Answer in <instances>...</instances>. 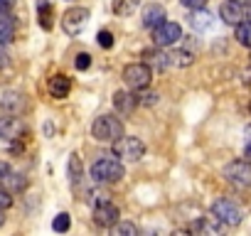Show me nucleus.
Returning <instances> with one entry per match:
<instances>
[{"label": "nucleus", "mask_w": 251, "mask_h": 236, "mask_svg": "<svg viewBox=\"0 0 251 236\" xmlns=\"http://www.w3.org/2000/svg\"><path fill=\"white\" fill-rule=\"evenodd\" d=\"M91 180L94 182H99V185H111V182H118V180H123V175H126V167H123V163L118 160V158H99L94 165H91Z\"/></svg>", "instance_id": "1"}, {"label": "nucleus", "mask_w": 251, "mask_h": 236, "mask_svg": "<svg viewBox=\"0 0 251 236\" xmlns=\"http://www.w3.org/2000/svg\"><path fill=\"white\" fill-rule=\"evenodd\" d=\"M113 148V158H118L121 163L126 160V163H138L143 155H146V143L141 141V138H136V136H121L118 141H113L111 143Z\"/></svg>", "instance_id": "2"}, {"label": "nucleus", "mask_w": 251, "mask_h": 236, "mask_svg": "<svg viewBox=\"0 0 251 236\" xmlns=\"http://www.w3.org/2000/svg\"><path fill=\"white\" fill-rule=\"evenodd\" d=\"M91 136L99 143H113L123 136V123L116 116H99L91 123Z\"/></svg>", "instance_id": "3"}, {"label": "nucleus", "mask_w": 251, "mask_h": 236, "mask_svg": "<svg viewBox=\"0 0 251 236\" xmlns=\"http://www.w3.org/2000/svg\"><path fill=\"white\" fill-rule=\"evenodd\" d=\"M121 79L126 81V86L133 89V91H143L151 86V79H153V69L146 64V62H133L128 67H123V74Z\"/></svg>", "instance_id": "4"}, {"label": "nucleus", "mask_w": 251, "mask_h": 236, "mask_svg": "<svg viewBox=\"0 0 251 236\" xmlns=\"http://www.w3.org/2000/svg\"><path fill=\"white\" fill-rule=\"evenodd\" d=\"M224 180L239 189L251 187V163L249 160H231L224 165Z\"/></svg>", "instance_id": "5"}, {"label": "nucleus", "mask_w": 251, "mask_h": 236, "mask_svg": "<svg viewBox=\"0 0 251 236\" xmlns=\"http://www.w3.org/2000/svg\"><path fill=\"white\" fill-rule=\"evenodd\" d=\"M151 32H153V45L155 47H173L182 40V27L177 23H170V20H163Z\"/></svg>", "instance_id": "6"}, {"label": "nucleus", "mask_w": 251, "mask_h": 236, "mask_svg": "<svg viewBox=\"0 0 251 236\" xmlns=\"http://www.w3.org/2000/svg\"><path fill=\"white\" fill-rule=\"evenodd\" d=\"M89 23V10L86 8H69L64 15H62V30L69 35V37H76Z\"/></svg>", "instance_id": "7"}, {"label": "nucleus", "mask_w": 251, "mask_h": 236, "mask_svg": "<svg viewBox=\"0 0 251 236\" xmlns=\"http://www.w3.org/2000/svg\"><path fill=\"white\" fill-rule=\"evenodd\" d=\"M212 216H217L224 226H236L241 221V209L231 202V199H217L212 204Z\"/></svg>", "instance_id": "8"}, {"label": "nucleus", "mask_w": 251, "mask_h": 236, "mask_svg": "<svg viewBox=\"0 0 251 236\" xmlns=\"http://www.w3.org/2000/svg\"><path fill=\"white\" fill-rule=\"evenodd\" d=\"M23 133H25V123H23V118H20V116L8 113V116L0 118V138H3V141L15 143Z\"/></svg>", "instance_id": "9"}, {"label": "nucleus", "mask_w": 251, "mask_h": 236, "mask_svg": "<svg viewBox=\"0 0 251 236\" xmlns=\"http://www.w3.org/2000/svg\"><path fill=\"white\" fill-rule=\"evenodd\" d=\"M118 219H121V212H118V207L111 199H103V202L94 204V221L99 226H113Z\"/></svg>", "instance_id": "10"}, {"label": "nucleus", "mask_w": 251, "mask_h": 236, "mask_svg": "<svg viewBox=\"0 0 251 236\" xmlns=\"http://www.w3.org/2000/svg\"><path fill=\"white\" fill-rule=\"evenodd\" d=\"M187 23H190V27L195 32H209L214 27V15L209 10H204V8H195V10H190Z\"/></svg>", "instance_id": "11"}, {"label": "nucleus", "mask_w": 251, "mask_h": 236, "mask_svg": "<svg viewBox=\"0 0 251 236\" xmlns=\"http://www.w3.org/2000/svg\"><path fill=\"white\" fill-rule=\"evenodd\" d=\"M113 106H116V111H118L121 116H131L141 103H138L136 91H133V94H128V91H116V94H113Z\"/></svg>", "instance_id": "12"}, {"label": "nucleus", "mask_w": 251, "mask_h": 236, "mask_svg": "<svg viewBox=\"0 0 251 236\" xmlns=\"http://www.w3.org/2000/svg\"><path fill=\"white\" fill-rule=\"evenodd\" d=\"M25 96L18 94V91H8L3 98H0V108H3L5 113H13V116H20L25 111Z\"/></svg>", "instance_id": "13"}, {"label": "nucleus", "mask_w": 251, "mask_h": 236, "mask_svg": "<svg viewBox=\"0 0 251 236\" xmlns=\"http://www.w3.org/2000/svg\"><path fill=\"white\" fill-rule=\"evenodd\" d=\"M47 91L52 98H67L69 91H72V81L64 76V74H54L50 81H47Z\"/></svg>", "instance_id": "14"}, {"label": "nucleus", "mask_w": 251, "mask_h": 236, "mask_svg": "<svg viewBox=\"0 0 251 236\" xmlns=\"http://www.w3.org/2000/svg\"><path fill=\"white\" fill-rule=\"evenodd\" d=\"M141 20H143V27L153 30L155 25H160V23L165 20V8H163V5H158V3H151V5H146V8H143Z\"/></svg>", "instance_id": "15"}, {"label": "nucleus", "mask_w": 251, "mask_h": 236, "mask_svg": "<svg viewBox=\"0 0 251 236\" xmlns=\"http://www.w3.org/2000/svg\"><path fill=\"white\" fill-rule=\"evenodd\" d=\"M219 18L226 25H239L244 20V8L236 5V3H231V0H226V3H222V8H219Z\"/></svg>", "instance_id": "16"}, {"label": "nucleus", "mask_w": 251, "mask_h": 236, "mask_svg": "<svg viewBox=\"0 0 251 236\" xmlns=\"http://www.w3.org/2000/svg\"><path fill=\"white\" fill-rule=\"evenodd\" d=\"M138 5H141V0H113L111 8L118 18H131L138 10Z\"/></svg>", "instance_id": "17"}, {"label": "nucleus", "mask_w": 251, "mask_h": 236, "mask_svg": "<svg viewBox=\"0 0 251 236\" xmlns=\"http://www.w3.org/2000/svg\"><path fill=\"white\" fill-rule=\"evenodd\" d=\"M168 62H170V67H190L195 62V54L187 49H173V52H168Z\"/></svg>", "instance_id": "18"}, {"label": "nucleus", "mask_w": 251, "mask_h": 236, "mask_svg": "<svg viewBox=\"0 0 251 236\" xmlns=\"http://www.w3.org/2000/svg\"><path fill=\"white\" fill-rule=\"evenodd\" d=\"M3 185L8 187V192H25V189H27V180H25V175H20V172H13V170L5 175Z\"/></svg>", "instance_id": "19"}, {"label": "nucleus", "mask_w": 251, "mask_h": 236, "mask_svg": "<svg viewBox=\"0 0 251 236\" xmlns=\"http://www.w3.org/2000/svg\"><path fill=\"white\" fill-rule=\"evenodd\" d=\"M234 27H236V30H234L236 42H239L241 47H249V49H251V23H249V20H246V23L241 20V23L234 25Z\"/></svg>", "instance_id": "20"}, {"label": "nucleus", "mask_w": 251, "mask_h": 236, "mask_svg": "<svg viewBox=\"0 0 251 236\" xmlns=\"http://www.w3.org/2000/svg\"><path fill=\"white\" fill-rule=\"evenodd\" d=\"M37 13H40V23L45 30H52V5L47 3V0H37Z\"/></svg>", "instance_id": "21"}, {"label": "nucleus", "mask_w": 251, "mask_h": 236, "mask_svg": "<svg viewBox=\"0 0 251 236\" xmlns=\"http://www.w3.org/2000/svg\"><path fill=\"white\" fill-rule=\"evenodd\" d=\"M79 180H81V160H79V155L74 153V155L69 158V182H72V185H79Z\"/></svg>", "instance_id": "22"}, {"label": "nucleus", "mask_w": 251, "mask_h": 236, "mask_svg": "<svg viewBox=\"0 0 251 236\" xmlns=\"http://www.w3.org/2000/svg\"><path fill=\"white\" fill-rule=\"evenodd\" d=\"M113 231L118 234V236H126V234H138V229H136V224H131V221H116L113 224Z\"/></svg>", "instance_id": "23"}, {"label": "nucleus", "mask_w": 251, "mask_h": 236, "mask_svg": "<svg viewBox=\"0 0 251 236\" xmlns=\"http://www.w3.org/2000/svg\"><path fill=\"white\" fill-rule=\"evenodd\" d=\"M69 224H72V221H69V214L62 212V214H57V219L52 221V229L59 231V234H64V231H69Z\"/></svg>", "instance_id": "24"}, {"label": "nucleus", "mask_w": 251, "mask_h": 236, "mask_svg": "<svg viewBox=\"0 0 251 236\" xmlns=\"http://www.w3.org/2000/svg\"><path fill=\"white\" fill-rule=\"evenodd\" d=\"M74 67H76L79 71H86V69L91 67V57H89L86 52H81V54H76V59H74Z\"/></svg>", "instance_id": "25"}, {"label": "nucleus", "mask_w": 251, "mask_h": 236, "mask_svg": "<svg viewBox=\"0 0 251 236\" xmlns=\"http://www.w3.org/2000/svg\"><path fill=\"white\" fill-rule=\"evenodd\" d=\"M96 40H99V45H101L103 49H111V47H113V35H111L108 30H101Z\"/></svg>", "instance_id": "26"}, {"label": "nucleus", "mask_w": 251, "mask_h": 236, "mask_svg": "<svg viewBox=\"0 0 251 236\" xmlns=\"http://www.w3.org/2000/svg\"><path fill=\"white\" fill-rule=\"evenodd\" d=\"M13 207V192H8V189H3L0 187V209H10Z\"/></svg>", "instance_id": "27"}, {"label": "nucleus", "mask_w": 251, "mask_h": 236, "mask_svg": "<svg viewBox=\"0 0 251 236\" xmlns=\"http://www.w3.org/2000/svg\"><path fill=\"white\" fill-rule=\"evenodd\" d=\"M0 27H8V30L15 27V18L10 15V10H0Z\"/></svg>", "instance_id": "28"}, {"label": "nucleus", "mask_w": 251, "mask_h": 236, "mask_svg": "<svg viewBox=\"0 0 251 236\" xmlns=\"http://www.w3.org/2000/svg\"><path fill=\"white\" fill-rule=\"evenodd\" d=\"M138 103H143V106H153V103H158V94H143L141 98H138Z\"/></svg>", "instance_id": "29"}, {"label": "nucleus", "mask_w": 251, "mask_h": 236, "mask_svg": "<svg viewBox=\"0 0 251 236\" xmlns=\"http://www.w3.org/2000/svg\"><path fill=\"white\" fill-rule=\"evenodd\" d=\"M10 42H13V30L0 27V45H10Z\"/></svg>", "instance_id": "30"}, {"label": "nucleus", "mask_w": 251, "mask_h": 236, "mask_svg": "<svg viewBox=\"0 0 251 236\" xmlns=\"http://www.w3.org/2000/svg\"><path fill=\"white\" fill-rule=\"evenodd\" d=\"M180 3H182L185 8L195 10V8H204V5H207V0H180Z\"/></svg>", "instance_id": "31"}, {"label": "nucleus", "mask_w": 251, "mask_h": 236, "mask_svg": "<svg viewBox=\"0 0 251 236\" xmlns=\"http://www.w3.org/2000/svg\"><path fill=\"white\" fill-rule=\"evenodd\" d=\"M8 172H10V165L0 160V185H3V180H5V175H8Z\"/></svg>", "instance_id": "32"}, {"label": "nucleus", "mask_w": 251, "mask_h": 236, "mask_svg": "<svg viewBox=\"0 0 251 236\" xmlns=\"http://www.w3.org/2000/svg\"><path fill=\"white\" fill-rule=\"evenodd\" d=\"M8 59H10V57H8V52H5V45H0V69L8 64Z\"/></svg>", "instance_id": "33"}, {"label": "nucleus", "mask_w": 251, "mask_h": 236, "mask_svg": "<svg viewBox=\"0 0 251 236\" xmlns=\"http://www.w3.org/2000/svg\"><path fill=\"white\" fill-rule=\"evenodd\" d=\"M15 0H0V10H10Z\"/></svg>", "instance_id": "34"}, {"label": "nucleus", "mask_w": 251, "mask_h": 236, "mask_svg": "<svg viewBox=\"0 0 251 236\" xmlns=\"http://www.w3.org/2000/svg\"><path fill=\"white\" fill-rule=\"evenodd\" d=\"M244 158L251 163V138H249V143H246V148H244Z\"/></svg>", "instance_id": "35"}, {"label": "nucleus", "mask_w": 251, "mask_h": 236, "mask_svg": "<svg viewBox=\"0 0 251 236\" xmlns=\"http://www.w3.org/2000/svg\"><path fill=\"white\" fill-rule=\"evenodd\" d=\"M231 3H236V5H241V8H246V5H251V0H231Z\"/></svg>", "instance_id": "36"}, {"label": "nucleus", "mask_w": 251, "mask_h": 236, "mask_svg": "<svg viewBox=\"0 0 251 236\" xmlns=\"http://www.w3.org/2000/svg\"><path fill=\"white\" fill-rule=\"evenodd\" d=\"M5 224V214H3V209H0V226Z\"/></svg>", "instance_id": "37"}, {"label": "nucleus", "mask_w": 251, "mask_h": 236, "mask_svg": "<svg viewBox=\"0 0 251 236\" xmlns=\"http://www.w3.org/2000/svg\"><path fill=\"white\" fill-rule=\"evenodd\" d=\"M246 8H249V10H246V20L251 23V5H246Z\"/></svg>", "instance_id": "38"}, {"label": "nucleus", "mask_w": 251, "mask_h": 236, "mask_svg": "<svg viewBox=\"0 0 251 236\" xmlns=\"http://www.w3.org/2000/svg\"><path fill=\"white\" fill-rule=\"evenodd\" d=\"M249 111H251V103H249Z\"/></svg>", "instance_id": "39"}]
</instances>
